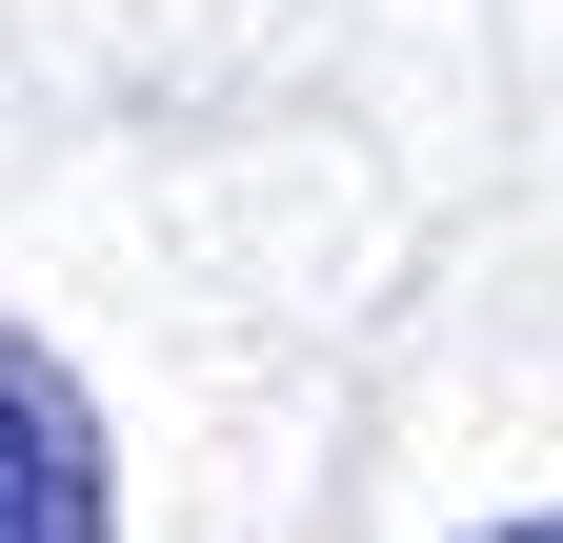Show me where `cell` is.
I'll return each mask as SVG.
<instances>
[{
  "label": "cell",
  "instance_id": "6da1fadb",
  "mask_svg": "<svg viewBox=\"0 0 563 543\" xmlns=\"http://www.w3.org/2000/svg\"><path fill=\"white\" fill-rule=\"evenodd\" d=\"M0 543H121V463H101V402L41 322H0Z\"/></svg>",
  "mask_w": 563,
  "mask_h": 543
},
{
  "label": "cell",
  "instance_id": "7a4b0ae2",
  "mask_svg": "<svg viewBox=\"0 0 563 543\" xmlns=\"http://www.w3.org/2000/svg\"><path fill=\"white\" fill-rule=\"evenodd\" d=\"M463 543H563V503H543V523H463Z\"/></svg>",
  "mask_w": 563,
  "mask_h": 543
}]
</instances>
